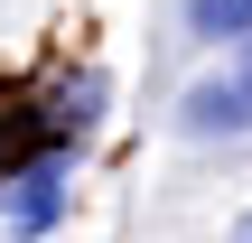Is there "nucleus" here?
Here are the masks:
<instances>
[{"label":"nucleus","instance_id":"f257e3e1","mask_svg":"<svg viewBox=\"0 0 252 243\" xmlns=\"http://www.w3.org/2000/svg\"><path fill=\"white\" fill-rule=\"evenodd\" d=\"M56 215H65V159L47 150V159H28V169L9 178V197H0V225H9V234H47Z\"/></svg>","mask_w":252,"mask_h":243},{"label":"nucleus","instance_id":"f03ea898","mask_svg":"<svg viewBox=\"0 0 252 243\" xmlns=\"http://www.w3.org/2000/svg\"><path fill=\"white\" fill-rule=\"evenodd\" d=\"M243 122H252V103H243V84H234V75L187 94V131H243Z\"/></svg>","mask_w":252,"mask_h":243},{"label":"nucleus","instance_id":"7ed1b4c3","mask_svg":"<svg viewBox=\"0 0 252 243\" xmlns=\"http://www.w3.org/2000/svg\"><path fill=\"white\" fill-rule=\"evenodd\" d=\"M196 37H252V0H187Z\"/></svg>","mask_w":252,"mask_h":243},{"label":"nucleus","instance_id":"20e7f679","mask_svg":"<svg viewBox=\"0 0 252 243\" xmlns=\"http://www.w3.org/2000/svg\"><path fill=\"white\" fill-rule=\"evenodd\" d=\"M234 84H243V103H252V37H243V66H234Z\"/></svg>","mask_w":252,"mask_h":243},{"label":"nucleus","instance_id":"39448f33","mask_svg":"<svg viewBox=\"0 0 252 243\" xmlns=\"http://www.w3.org/2000/svg\"><path fill=\"white\" fill-rule=\"evenodd\" d=\"M234 243H252V215H243V225H234Z\"/></svg>","mask_w":252,"mask_h":243}]
</instances>
